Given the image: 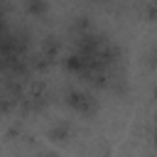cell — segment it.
Masks as SVG:
<instances>
[{
    "instance_id": "8992f818",
    "label": "cell",
    "mask_w": 157,
    "mask_h": 157,
    "mask_svg": "<svg viewBox=\"0 0 157 157\" xmlns=\"http://www.w3.org/2000/svg\"><path fill=\"white\" fill-rule=\"evenodd\" d=\"M37 157H56V155H52V152H42V155H37Z\"/></svg>"
},
{
    "instance_id": "3957f363",
    "label": "cell",
    "mask_w": 157,
    "mask_h": 157,
    "mask_svg": "<svg viewBox=\"0 0 157 157\" xmlns=\"http://www.w3.org/2000/svg\"><path fill=\"white\" fill-rule=\"evenodd\" d=\"M56 54H59V39L47 37V39H44V44H42V59H44L42 64H52Z\"/></svg>"
},
{
    "instance_id": "277c9868",
    "label": "cell",
    "mask_w": 157,
    "mask_h": 157,
    "mask_svg": "<svg viewBox=\"0 0 157 157\" xmlns=\"http://www.w3.org/2000/svg\"><path fill=\"white\" fill-rule=\"evenodd\" d=\"M25 5H27V12H29V15H44L47 7H49L47 0H27Z\"/></svg>"
},
{
    "instance_id": "5b68a950",
    "label": "cell",
    "mask_w": 157,
    "mask_h": 157,
    "mask_svg": "<svg viewBox=\"0 0 157 157\" xmlns=\"http://www.w3.org/2000/svg\"><path fill=\"white\" fill-rule=\"evenodd\" d=\"M74 29H78V32L83 34V32L88 29V17H83V15H81V17H76V22H74Z\"/></svg>"
},
{
    "instance_id": "7a4b0ae2",
    "label": "cell",
    "mask_w": 157,
    "mask_h": 157,
    "mask_svg": "<svg viewBox=\"0 0 157 157\" xmlns=\"http://www.w3.org/2000/svg\"><path fill=\"white\" fill-rule=\"evenodd\" d=\"M69 135H71V125L69 123H56V125H52L49 130H47V137L52 140V142H66L69 140Z\"/></svg>"
},
{
    "instance_id": "6da1fadb",
    "label": "cell",
    "mask_w": 157,
    "mask_h": 157,
    "mask_svg": "<svg viewBox=\"0 0 157 157\" xmlns=\"http://www.w3.org/2000/svg\"><path fill=\"white\" fill-rule=\"evenodd\" d=\"M66 103L74 108V110H78V113H93L96 108H98V103H96V98L91 96V93H86V91H78V88H74V91H69L66 93Z\"/></svg>"
}]
</instances>
